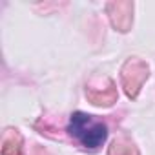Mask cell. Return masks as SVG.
Returning <instances> with one entry per match:
<instances>
[{"label": "cell", "mask_w": 155, "mask_h": 155, "mask_svg": "<svg viewBox=\"0 0 155 155\" xmlns=\"http://www.w3.org/2000/svg\"><path fill=\"white\" fill-rule=\"evenodd\" d=\"M68 131L73 139H77L84 148H99L106 142L108 137V128L104 122L97 120L95 117L82 113V111H75L69 117Z\"/></svg>", "instance_id": "obj_1"}]
</instances>
